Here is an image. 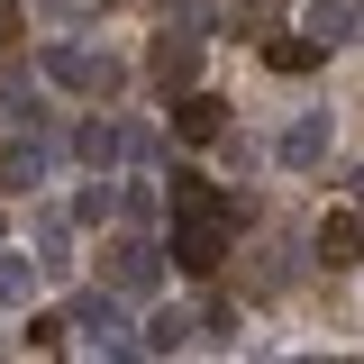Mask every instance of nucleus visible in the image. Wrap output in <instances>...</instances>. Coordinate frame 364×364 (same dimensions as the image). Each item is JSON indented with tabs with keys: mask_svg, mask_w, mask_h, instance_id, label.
I'll return each mask as SVG.
<instances>
[{
	"mask_svg": "<svg viewBox=\"0 0 364 364\" xmlns=\"http://www.w3.org/2000/svg\"><path fill=\"white\" fill-rule=\"evenodd\" d=\"M328 109H310V119H291V128H282V146H273V155H282V164H291V173H310V164H328Z\"/></svg>",
	"mask_w": 364,
	"mask_h": 364,
	"instance_id": "obj_8",
	"label": "nucleus"
},
{
	"mask_svg": "<svg viewBox=\"0 0 364 364\" xmlns=\"http://www.w3.org/2000/svg\"><path fill=\"white\" fill-rule=\"evenodd\" d=\"M109 219V182H91V191H73V228H100Z\"/></svg>",
	"mask_w": 364,
	"mask_h": 364,
	"instance_id": "obj_16",
	"label": "nucleus"
},
{
	"mask_svg": "<svg viewBox=\"0 0 364 364\" xmlns=\"http://www.w3.org/2000/svg\"><path fill=\"white\" fill-rule=\"evenodd\" d=\"M355 28H364V0H318V9H310V28H301V37H310L318 55H328V46H355Z\"/></svg>",
	"mask_w": 364,
	"mask_h": 364,
	"instance_id": "obj_10",
	"label": "nucleus"
},
{
	"mask_svg": "<svg viewBox=\"0 0 364 364\" xmlns=\"http://www.w3.org/2000/svg\"><path fill=\"white\" fill-rule=\"evenodd\" d=\"M318 264L328 273H355L364 264V219L355 210H328V219H318Z\"/></svg>",
	"mask_w": 364,
	"mask_h": 364,
	"instance_id": "obj_7",
	"label": "nucleus"
},
{
	"mask_svg": "<svg viewBox=\"0 0 364 364\" xmlns=\"http://www.w3.org/2000/svg\"><path fill=\"white\" fill-rule=\"evenodd\" d=\"M200 46H210V37H200V18H182V28H164V37H155V55H146V73H155L164 91H182L191 73H200Z\"/></svg>",
	"mask_w": 364,
	"mask_h": 364,
	"instance_id": "obj_6",
	"label": "nucleus"
},
{
	"mask_svg": "<svg viewBox=\"0 0 364 364\" xmlns=\"http://www.w3.org/2000/svg\"><path fill=\"white\" fill-rule=\"evenodd\" d=\"M228 237H237V219H228V210H200V219H173V246H164V255H173L191 282H210V273L228 264Z\"/></svg>",
	"mask_w": 364,
	"mask_h": 364,
	"instance_id": "obj_2",
	"label": "nucleus"
},
{
	"mask_svg": "<svg viewBox=\"0 0 364 364\" xmlns=\"http://www.w3.org/2000/svg\"><path fill=\"white\" fill-rule=\"evenodd\" d=\"M46 164H55V136L37 128V109H18V128H9V146H0V191H37Z\"/></svg>",
	"mask_w": 364,
	"mask_h": 364,
	"instance_id": "obj_4",
	"label": "nucleus"
},
{
	"mask_svg": "<svg viewBox=\"0 0 364 364\" xmlns=\"http://www.w3.org/2000/svg\"><path fill=\"white\" fill-rule=\"evenodd\" d=\"M73 155H82L91 173H109V164L128 155V128H119V119H82V128H73Z\"/></svg>",
	"mask_w": 364,
	"mask_h": 364,
	"instance_id": "obj_11",
	"label": "nucleus"
},
{
	"mask_svg": "<svg viewBox=\"0 0 364 364\" xmlns=\"http://www.w3.org/2000/svg\"><path fill=\"white\" fill-rule=\"evenodd\" d=\"M264 64H273V73H310L318 46H310V37H273V46H264Z\"/></svg>",
	"mask_w": 364,
	"mask_h": 364,
	"instance_id": "obj_15",
	"label": "nucleus"
},
{
	"mask_svg": "<svg viewBox=\"0 0 364 364\" xmlns=\"http://www.w3.org/2000/svg\"><path fill=\"white\" fill-rule=\"evenodd\" d=\"M173 136H191V146L228 136V100H210V91H173Z\"/></svg>",
	"mask_w": 364,
	"mask_h": 364,
	"instance_id": "obj_9",
	"label": "nucleus"
},
{
	"mask_svg": "<svg viewBox=\"0 0 364 364\" xmlns=\"http://www.w3.org/2000/svg\"><path fill=\"white\" fill-rule=\"evenodd\" d=\"M37 9L46 18H82V0H37Z\"/></svg>",
	"mask_w": 364,
	"mask_h": 364,
	"instance_id": "obj_17",
	"label": "nucleus"
},
{
	"mask_svg": "<svg viewBox=\"0 0 364 364\" xmlns=\"http://www.w3.org/2000/svg\"><path fill=\"white\" fill-rule=\"evenodd\" d=\"M28 301H37V255L0 246V310H28Z\"/></svg>",
	"mask_w": 364,
	"mask_h": 364,
	"instance_id": "obj_13",
	"label": "nucleus"
},
{
	"mask_svg": "<svg viewBox=\"0 0 364 364\" xmlns=\"http://www.w3.org/2000/svg\"><path fill=\"white\" fill-rule=\"evenodd\" d=\"M9 37H18V9H9V0H0V46H9Z\"/></svg>",
	"mask_w": 364,
	"mask_h": 364,
	"instance_id": "obj_18",
	"label": "nucleus"
},
{
	"mask_svg": "<svg viewBox=\"0 0 364 364\" xmlns=\"http://www.w3.org/2000/svg\"><path fill=\"white\" fill-rule=\"evenodd\" d=\"M191 328H200L191 310H155L146 328H136V355H182V346H191Z\"/></svg>",
	"mask_w": 364,
	"mask_h": 364,
	"instance_id": "obj_12",
	"label": "nucleus"
},
{
	"mask_svg": "<svg viewBox=\"0 0 364 364\" xmlns=\"http://www.w3.org/2000/svg\"><path fill=\"white\" fill-rule=\"evenodd\" d=\"M64 264H73V219L46 210V219H37V273H64Z\"/></svg>",
	"mask_w": 364,
	"mask_h": 364,
	"instance_id": "obj_14",
	"label": "nucleus"
},
{
	"mask_svg": "<svg viewBox=\"0 0 364 364\" xmlns=\"http://www.w3.org/2000/svg\"><path fill=\"white\" fill-rule=\"evenodd\" d=\"M264 9H282V0H246V18H264Z\"/></svg>",
	"mask_w": 364,
	"mask_h": 364,
	"instance_id": "obj_19",
	"label": "nucleus"
},
{
	"mask_svg": "<svg viewBox=\"0 0 364 364\" xmlns=\"http://www.w3.org/2000/svg\"><path fill=\"white\" fill-rule=\"evenodd\" d=\"M37 73H46V82H64V91H82V100H119V82H128V64L100 55V46H46Z\"/></svg>",
	"mask_w": 364,
	"mask_h": 364,
	"instance_id": "obj_1",
	"label": "nucleus"
},
{
	"mask_svg": "<svg viewBox=\"0 0 364 364\" xmlns=\"http://www.w3.org/2000/svg\"><path fill=\"white\" fill-rule=\"evenodd\" d=\"M64 328H82V346H91V355H136V328H128V310H119V291H109V282H100L82 310L64 318Z\"/></svg>",
	"mask_w": 364,
	"mask_h": 364,
	"instance_id": "obj_5",
	"label": "nucleus"
},
{
	"mask_svg": "<svg viewBox=\"0 0 364 364\" xmlns=\"http://www.w3.org/2000/svg\"><path fill=\"white\" fill-rule=\"evenodd\" d=\"M100 282H109L119 301H146V291L164 282V246H146V237H109V246H100Z\"/></svg>",
	"mask_w": 364,
	"mask_h": 364,
	"instance_id": "obj_3",
	"label": "nucleus"
}]
</instances>
